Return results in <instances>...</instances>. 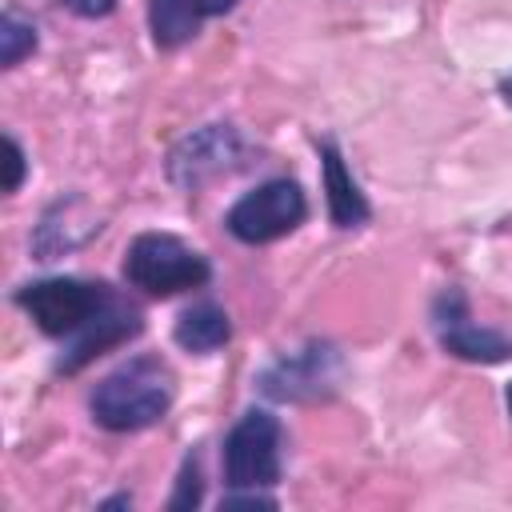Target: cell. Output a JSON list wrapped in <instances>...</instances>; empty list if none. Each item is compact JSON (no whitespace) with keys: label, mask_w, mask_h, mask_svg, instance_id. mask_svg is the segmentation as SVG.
Here are the masks:
<instances>
[{"label":"cell","mask_w":512,"mask_h":512,"mask_svg":"<svg viewBox=\"0 0 512 512\" xmlns=\"http://www.w3.org/2000/svg\"><path fill=\"white\" fill-rule=\"evenodd\" d=\"M172 336H176V344H180L184 352L208 356V352H216V348H224V344L232 340V320H228V312H224L220 304L200 300V304H192L188 312H180Z\"/></svg>","instance_id":"8fae6325"},{"label":"cell","mask_w":512,"mask_h":512,"mask_svg":"<svg viewBox=\"0 0 512 512\" xmlns=\"http://www.w3.org/2000/svg\"><path fill=\"white\" fill-rule=\"evenodd\" d=\"M168 404H172V372L156 356H136L92 388L88 412L108 432H140L164 420Z\"/></svg>","instance_id":"6da1fadb"},{"label":"cell","mask_w":512,"mask_h":512,"mask_svg":"<svg viewBox=\"0 0 512 512\" xmlns=\"http://www.w3.org/2000/svg\"><path fill=\"white\" fill-rule=\"evenodd\" d=\"M200 4L196 0H148V28L160 48H180L200 32Z\"/></svg>","instance_id":"7c38bea8"},{"label":"cell","mask_w":512,"mask_h":512,"mask_svg":"<svg viewBox=\"0 0 512 512\" xmlns=\"http://www.w3.org/2000/svg\"><path fill=\"white\" fill-rule=\"evenodd\" d=\"M432 320H436V336L444 344L448 356L456 360H472V364H500V360H512V340L492 332V328H480L472 324L468 316V304L456 288H444L432 304Z\"/></svg>","instance_id":"ba28073f"},{"label":"cell","mask_w":512,"mask_h":512,"mask_svg":"<svg viewBox=\"0 0 512 512\" xmlns=\"http://www.w3.org/2000/svg\"><path fill=\"white\" fill-rule=\"evenodd\" d=\"M140 328H144V320H140V312L132 308V304H124V300H108V308H100L80 332H72V344L64 348V356H60V372H80L84 364H92L96 356H104L108 348H116V344H124V340H132V336H140Z\"/></svg>","instance_id":"9c48e42d"},{"label":"cell","mask_w":512,"mask_h":512,"mask_svg":"<svg viewBox=\"0 0 512 512\" xmlns=\"http://www.w3.org/2000/svg\"><path fill=\"white\" fill-rule=\"evenodd\" d=\"M504 400H508V416H512V384H508V396Z\"/></svg>","instance_id":"ffe728a7"},{"label":"cell","mask_w":512,"mask_h":512,"mask_svg":"<svg viewBox=\"0 0 512 512\" xmlns=\"http://www.w3.org/2000/svg\"><path fill=\"white\" fill-rule=\"evenodd\" d=\"M284 464V428L268 408H248L224 436V484L272 488Z\"/></svg>","instance_id":"3957f363"},{"label":"cell","mask_w":512,"mask_h":512,"mask_svg":"<svg viewBox=\"0 0 512 512\" xmlns=\"http://www.w3.org/2000/svg\"><path fill=\"white\" fill-rule=\"evenodd\" d=\"M200 496H204L200 456H188V460H184V468H180V480H176V492H172L168 508H172V512H188V508H196V504H200Z\"/></svg>","instance_id":"5bb4252c"},{"label":"cell","mask_w":512,"mask_h":512,"mask_svg":"<svg viewBox=\"0 0 512 512\" xmlns=\"http://www.w3.org/2000/svg\"><path fill=\"white\" fill-rule=\"evenodd\" d=\"M32 52H36V28L28 20H20L16 12H4L0 16V64L16 68Z\"/></svg>","instance_id":"4fadbf2b"},{"label":"cell","mask_w":512,"mask_h":512,"mask_svg":"<svg viewBox=\"0 0 512 512\" xmlns=\"http://www.w3.org/2000/svg\"><path fill=\"white\" fill-rule=\"evenodd\" d=\"M500 92H504V100L512 104V76H504V84H500Z\"/></svg>","instance_id":"d6986e66"},{"label":"cell","mask_w":512,"mask_h":512,"mask_svg":"<svg viewBox=\"0 0 512 512\" xmlns=\"http://www.w3.org/2000/svg\"><path fill=\"white\" fill-rule=\"evenodd\" d=\"M208 276H212L208 260L168 232H144L124 252V280L160 300L200 288V284H208Z\"/></svg>","instance_id":"7a4b0ae2"},{"label":"cell","mask_w":512,"mask_h":512,"mask_svg":"<svg viewBox=\"0 0 512 512\" xmlns=\"http://www.w3.org/2000/svg\"><path fill=\"white\" fill-rule=\"evenodd\" d=\"M132 504V496H112V500H104L100 508H128Z\"/></svg>","instance_id":"ac0fdd59"},{"label":"cell","mask_w":512,"mask_h":512,"mask_svg":"<svg viewBox=\"0 0 512 512\" xmlns=\"http://www.w3.org/2000/svg\"><path fill=\"white\" fill-rule=\"evenodd\" d=\"M340 380V352L328 344H308L292 356H280L260 372V392L272 400H316L328 396Z\"/></svg>","instance_id":"52a82bcc"},{"label":"cell","mask_w":512,"mask_h":512,"mask_svg":"<svg viewBox=\"0 0 512 512\" xmlns=\"http://www.w3.org/2000/svg\"><path fill=\"white\" fill-rule=\"evenodd\" d=\"M320 164H324V192H328V216L336 228H360L368 220V200L352 172L344 168V156L332 140L320 144Z\"/></svg>","instance_id":"30bf717a"},{"label":"cell","mask_w":512,"mask_h":512,"mask_svg":"<svg viewBox=\"0 0 512 512\" xmlns=\"http://www.w3.org/2000/svg\"><path fill=\"white\" fill-rule=\"evenodd\" d=\"M108 300H112L108 284H92V280H76V276L36 280V284H24L16 292V304L48 336H72V332H80L100 308H108Z\"/></svg>","instance_id":"277c9868"},{"label":"cell","mask_w":512,"mask_h":512,"mask_svg":"<svg viewBox=\"0 0 512 512\" xmlns=\"http://www.w3.org/2000/svg\"><path fill=\"white\" fill-rule=\"evenodd\" d=\"M4 152H8V180H4V192H20V184H24V168H28L24 148L8 136V140H4Z\"/></svg>","instance_id":"9a60e30c"},{"label":"cell","mask_w":512,"mask_h":512,"mask_svg":"<svg viewBox=\"0 0 512 512\" xmlns=\"http://www.w3.org/2000/svg\"><path fill=\"white\" fill-rule=\"evenodd\" d=\"M56 4H64L68 12H76L84 20H100V16H108L116 8V0H56Z\"/></svg>","instance_id":"2e32d148"},{"label":"cell","mask_w":512,"mask_h":512,"mask_svg":"<svg viewBox=\"0 0 512 512\" xmlns=\"http://www.w3.org/2000/svg\"><path fill=\"white\" fill-rule=\"evenodd\" d=\"M304 216H308V200H304L300 184L280 176V180H268V184L244 192L228 208L224 224L240 244H272V240L288 236L292 228H300Z\"/></svg>","instance_id":"5b68a950"},{"label":"cell","mask_w":512,"mask_h":512,"mask_svg":"<svg viewBox=\"0 0 512 512\" xmlns=\"http://www.w3.org/2000/svg\"><path fill=\"white\" fill-rule=\"evenodd\" d=\"M196 4H200L204 16H220V12H232L240 0H196Z\"/></svg>","instance_id":"e0dca14e"},{"label":"cell","mask_w":512,"mask_h":512,"mask_svg":"<svg viewBox=\"0 0 512 512\" xmlns=\"http://www.w3.org/2000/svg\"><path fill=\"white\" fill-rule=\"evenodd\" d=\"M240 156H244L240 132L232 124H208V128H196L192 136H184L168 152V180L184 192H196L208 180L232 172L240 164Z\"/></svg>","instance_id":"8992f818"}]
</instances>
